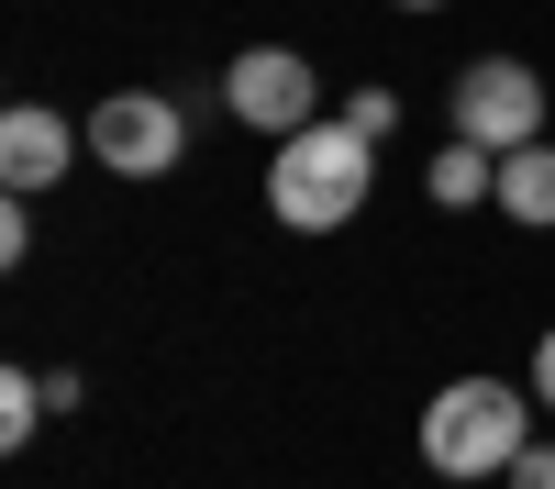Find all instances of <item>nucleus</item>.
Listing matches in <instances>:
<instances>
[{
  "label": "nucleus",
  "instance_id": "nucleus-14",
  "mask_svg": "<svg viewBox=\"0 0 555 489\" xmlns=\"http://www.w3.org/2000/svg\"><path fill=\"white\" fill-rule=\"evenodd\" d=\"M389 12H444V0H389Z\"/></svg>",
  "mask_w": 555,
  "mask_h": 489
},
{
  "label": "nucleus",
  "instance_id": "nucleus-11",
  "mask_svg": "<svg viewBox=\"0 0 555 489\" xmlns=\"http://www.w3.org/2000/svg\"><path fill=\"white\" fill-rule=\"evenodd\" d=\"M34 256V201L12 190V201H0V267H23Z\"/></svg>",
  "mask_w": 555,
  "mask_h": 489
},
{
  "label": "nucleus",
  "instance_id": "nucleus-9",
  "mask_svg": "<svg viewBox=\"0 0 555 489\" xmlns=\"http://www.w3.org/2000/svg\"><path fill=\"white\" fill-rule=\"evenodd\" d=\"M44 412H56V389H44V368H12V378H0V445H12V456L34 445V423H44Z\"/></svg>",
  "mask_w": 555,
  "mask_h": 489
},
{
  "label": "nucleus",
  "instance_id": "nucleus-6",
  "mask_svg": "<svg viewBox=\"0 0 555 489\" xmlns=\"http://www.w3.org/2000/svg\"><path fill=\"white\" fill-rule=\"evenodd\" d=\"M67 156H89V133H67V112H44V101H12V112H0V190L44 201V190L67 178Z\"/></svg>",
  "mask_w": 555,
  "mask_h": 489
},
{
  "label": "nucleus",
  "instance_id": "nucleus-12",
  "mask_svg": "<svg viewBox=\"0 0 555 489\" xmlns=\"http://www.w3.org/2000/svg\"><path fill=\"white\" fill-rule=\"evenodd\" d=\"M512 489H555V445H522V456H512Z\"/></svg>",
  "mask_w": 555,
  "mask_h": 489
},
{
  "label": "nucleus",
  "instance_id": "nucleus-4",
  "mask_svg": "<svg viewBox=\"0 0 555 489\" xmlns=\"http://www.w3.org/2000/svg\"><path fill=\"white\" fill-rule=\"evenodd\" d=\"M78 133H89V156H101L112 178H167L178 156H190V123H178L167 89H112Z\"/></svg>",
  "mask_w": 555,
  "mask_h": 489
},
{
  "label": "nucleus",
  "instance_id": "nucleus-3",
  "mask_svg": "<svg viewBox=\"0 0 555 489\" xmlns=\"http://www.w3.org/2000/svg\"><path fill=\"white\" fill-rule=\"evenodd\" d=\"M444 112H455V133H467V145L512 156V145H533V133H544V78H533L522 56H478V67H455Z\"/></svg>",
  "mask_w": 555,
  "mask_h": 489
},
{
  "label": "nucleus",
  "instance_id": "nucleus-10",
  "mask_svg": "<svg viewBox=\"0 0 555 489\" xmlns=\"http://www.w3.org/2000/svg\"><path fill=\"white\" fill-rule=\"evenodd\" d=\"M345 123L366 133V145H389V133H400V101H389V89H356V101H345Z\"/></svg>",
  "mask_w": 555,
  "mask_h": 489
},
{
  "label": "nucleus",
  "instance_id": "nucleus-7",
  "mask_svg": "<svg viewBox=\"0 0 555 489\" xmlns=\"http://www.w3.org/2000/svg\"><path fill=\"white\" fill-rule=\"evenodd\" d=\"M489 211H512L522 234H555V145H544V133L500 156V201H489Z\"/></svg>",
  "mask_w": 555,
  "mask_h": 489
},
{
  "label": "nucleus",
  "instance_id": "nucleus-1",
  "mask_svg": "<svg viewBox=\"0 0 555 489\" xmlns=\"http://www.w3.org/2000/svg\"><path fill=\"white\" fill-rule=\"evenodd\" d=\"M366 190H378V145H366L356 123H300V133H278V156H267V211L289 222V234H345V222L366 211Z\"/></svg>",
  "mask_w": 555,
  "mask_h": 489
},
{
  "label": "nucleus",
  "instance_id": "nucleus-13",
  "mask_svg": "<svg viewBox=\"0 0 555 489\" xmlns=\"http://www.w3.org/2000/svg\"><path fill=\"white\" fill-rule=\"evenodd\" d=\"M533 400L555 412V323H544V345H533Z\"/></svg>",
  "mask_w": 555,
  "mask_h": 489
},
{
  "label": "nucleus",
  "instance_id": "nucleus-8",
  "mask_svg": "<svg viewBox=\"0 0 555 489\" xmlns=\"http://www.w3.org/2000/svg\"><path fill=\"white\" fill-rule=\"evenodd\" d=\"M423 190H434L444 211H489V201H500V156H489V145H467V133H444L434 167H423Z\"/></svg>",
  "mask_w": 555,
  "mask_h": 489
},
{
  "label": "nucleus",
  "instance_id": "nucleus-5",
  "mask_svg": "<svg viewBox=\"0 0 555 489\" xmlns=\"http://www.w3.org/2000/svg\"><path fill=\"white\" fill-rule=\"evenodd\" d=\"M222 112H234L245 133H300L322 112V89H311V56H289V44H245L234 67H222Z\"/></svg>",
  "mask_w": 555,
  "mask_h": 489
},
{
  "label": "nucleus",
  "instance_id": "nucleus-2",
  "mask_svg": "<svg viewBox=\"0 0 555 489\" xmlns=\"http://www.w3.org/2000/svg\"><path fill=\"white\" fill-rule=\"evenodd\" d=\"M522 445H533V389H512V378H444L423 400V467L434 478H512Z\"/></svg>",
  "mask_w": 555,
  "mask_h": 489
}]
</instances>
